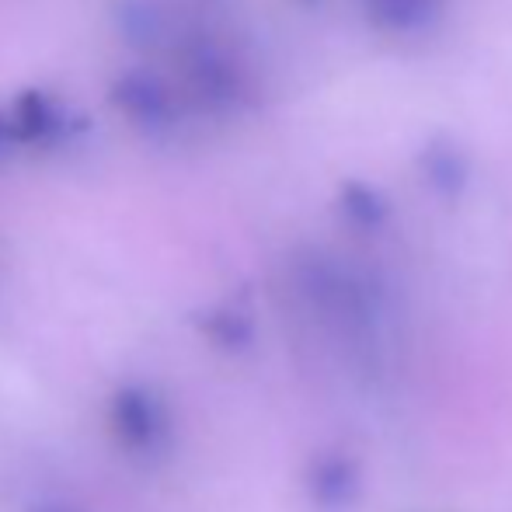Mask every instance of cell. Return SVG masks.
I'll use <instances>...</instances> for the list:
<instances>
[{
	"label": "cell",
	"mask_w": 512,
	"mask_h": 512,
	"mask_svg": "<svg viewBox=\"0 0 512 512\" xmlns=\"http://www.w3.org/2000/svg\"><path fill=\"white\" fill-rule=\"evenodd\" d=\"M112 98L122 115H129L136 126L147 129H164L171 122V115H175L168 88L154 74H143V70L119 77V84L112 88Z\"/></svg>",
	"instance_id": "277c9868"
},
{
	"label": "cell",
	"mask_w": 512,
	"mask_h": 512,
	"mask_svg": "<svg viewBox=\"0 0 512 512\" xmlns=\"http://www.w3.org/2000/svg\"><path fill=\"white\" fill-rule=\"evenodd\" d=\"M363 18L394 39H418L443 21L446 0H359Z\"/></svg>",
	"instance_id": "7a4b0ae2"
},
{
	"label": "cell",
	"mask_w": 512,
	"mask_h": 512,
	"mask_svg": "<svg viewBox=\"0 0 512 512\" xmlns=\"http://www.w3.org/2000/svg\"><path fill=\"white\" fill-rule=\"evenodd\" d=\"M4 119H7L11 143L53 140V136L63 133V126H67L63 105L39 88H28V91H21V95H14V102L4 108Z\"/></svg>",
	"instance_id": "3957f363"
},
{
	"label": "cell",
	"mask_w": 512,
	"mask_h": 512,
	"mask_svg": "<svg viewBox=\"0 0 512 512\" xmlns=\"http://www.w3.org/2000/svg\"><path fill=\"white\" fill-rule=\"evenodd\" d=\"M11 143V133H7V119H4V108H0V150Z\"/></svg>",
	"instance_id": "52a82bcc"
},
{
	"label": "cell",
	"mask_w": 512,
	"mask_h": 512,
	"mask_svg": "<svg viewBox=\"0 0 512 512\" xmlns=\"http://www.w3.org/2000/svg\"><path fill=\"white\" fill-rule=\"evenodd\" d=\"M108 429H112L115 443L143 464L161 460L175 443V418H171L168 401L147 384H122L112 394Z\"/></svg>",
	"instance_id": "6da1fadb"
},
{
	"label": "cell",
	"mask_w": 512,
	"mask_h": 512,
	"mask_svg": "<svg viewBox=\"0 0 512 512\" xmlns=\"http://www.w3.org/2000/svg\"><path fill=\"white\" fill-rule=\"evenodd\" d=\"M304 4H317V0H304Z\"/></svg>",
	"instance_id": "9c48e42d"
},
{
	"label": "cell",
	"mask_w": 512,
	"mask_h": 512,
	"mask_svg": "<svg viewBox=\"0 0 512 512\" xmlns=\"http://www.w3.org/2000/svg\"><path fill=\"white\" fill-rule=\"evenodd\" d=\"M39 512H67V509H39Z\"/></svg>",
	"instance_id": "ba28073f"
},
{
	"label": "cell",
	"mask_w": 512,
	"mask_h": 512,
	"mask_svg": "<svg viewBox=\"0 0 512 512\" xmlns=\"http://www.w3.org/2000/svg\"><path fill=\"white\" fill-rule=\"evenodd\" d=\"M418 175L436 196H460L471 182V161L450 136H432L418 154Z\"/></svg>",
	"instance_id": "5b68a950"
},
{
	"label": "cell",
	"mask_w": 512,
	"mask_h": 512,
	"mask_svg": "<svg viewBox=\"0 0 512 512\" xmlns=\"http://www.w3.org/2000/svg\"><path fill=\"white\" fill-rule=\"evenodd\" d=\"M338 206H342L345 220L356 227H380L387 220V199L377 185L370 182H345L338 189Z\"/></svg>",
	"instance_id": "8992f818"
}]
</instances>
